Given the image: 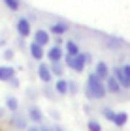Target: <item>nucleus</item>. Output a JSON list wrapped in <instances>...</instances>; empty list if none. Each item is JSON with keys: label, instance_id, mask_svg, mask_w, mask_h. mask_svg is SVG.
Segmentation results:
<instances>
[{"label": "nucleus", "instance_id": "f257e3e1", "mask_svg": "<svg viewBox=\"0 0 130 131\" xmlns=\"http://www.w3.org/2000/svg\"><path fill=\"white\" fill-rule=\"evenodd\" d=\"M106 94H108V90H106V82L100 81L96 75L89 73L87 81H85V96L89 101H96V99H104Z\"/></svg>", "mask_w": 130, "mask_h": 131}, {"label": "nucleus", "instance_id": "f03ea898", "mask_svg": "<svg viewBox=\"0 0 130 131\" xmlns=\"http://www.w3.org/2000/svg\"><path fill=\"white\" fill-rule=\"evenodd\" d=\"M92 60V54L91 52H81L79 56H64V66L66 68H70L72 71H75V73H81V71H85V66Z\"/></svg>", "mask_w": 130, "mask_h": 131}, {"label": "nucleus", "instance_id": "7ed1b4c3", "mask_svg": "<svg viewBox=\"0 0 130 131\" xmlns=\"http://www.w3.org/2000/svg\"><path fill=\"white\" fill-rule=\"evenodd\" d=\"M15 30H17V34H19L21 38H28V36H32V28H30V21H28V17H19V19H17Z\"/></svg>", "mask_w": 130, "mask_h": 131}, {"label": "nucleus", "instance_id": "20e7f679", "mask_svg": "<svg viewBox=\"0 0 130 131\" xmlns=\"http://www.w3.org/2000/svg\"><path fill=\"white\" fill-rule=\"evenodd\" d=\"M10 126L13 127V129H17V131H23V129L27 131L28 120H27L25 114H21V112H13V114H11V118H10Z\"/></svg>", "mask_w": 130, "mask_h": 131}, {"label": "nucleus", "instance_id": "39448f33", "mask_svg": "<svg viewBox=\"0 0 130 131\" xmlns=\"http://www.w3.org/2000/svg\"><path fill=\"white\" fill-rule=\"evenodd\" d=\"M111 75L115 77L117 81H119V84L123 88H130V77L125 73V69H123V66H113V69H111Z\"/></svg>", "mask_w": 130, "mask_h": 131}, {"label": "nucleus", "instance_id": "423d86ee", "mask_svg": "<svg viewBox=\"0 0 130 131\" xmlns=\"http://www.w3.org/2000/svg\"><path fill=\"white\" fill-rule=\"evenodd\" d=\"M36 73H38V79L44 82V84H51V81H53V73H51V68H49V64H38V68H36Z\"/></svg>", "mask_w": 130, "mask_h": 131}, {"label": "nucleus", "instance_id": "0eeeda50", "mask_svg": "<svg viewBox=\"0 0 130 131\" xmlns=\"http://www.w3.org/2000/svg\"><path fill=\"white\" fill-rule=\"evenodd\" d=\"M27 118L32 124H38V126H40V124L44 122V112H42V109H40L38 105H30L27 109Z\"/></svg>", "mask_w": 130, "mask_h": 131}, {"label": "nucleus", "instance_id": "6e6552de", "mask_svg": "<svg viewBox=\"0 0 130 131\" xmlns=\"http://www.w3.org/2000/svg\"><path fill=\"white\" fill-rule=\"evenodd\" d=\"M102 41H104V45H106L108 51H119L121 47H125V39L117 38V36H106Z\"/></svg>", "mask_w": 130, "mask_h": 131}, {"label": "nucleus", "instance_id": "1a4fd4ad", "mask_svg": "<svg viewBox=\"0 0 130 131\" xmlns=\"http://www.w3.org/2000/svg\"><path fill=\"white\" fill-rule=\"evenodd\" d=\"M32 41H36L38 45H42V47H47L49 45V41H51V34L47 32V30H44V28H38L36 32L32 34Z\"/></svg>", "mask_w": 130, "mask_h": 131}, {"label": "nucleus", "instance_id": "9d476101", "mask_svg": "<svg viewBox=\"0 0 130 131\" xmlns=\"http://www.w3.org/2000/svg\"><path fill=\"white\" fill-rule=\"evenodd\" d=\"M45 56L49 58V62H62V58H64V49L60 45H53L49 51L45 52Z\"/></svg>", "mask_w": 130, "mask_h": 131}, {"label": "nucleus", "instance_id": "9b49d317", "mask_svg": "<svg viewBox=\"0 0 130 131\" xmlns=\"http://www.w3.org/2000/svg\"><path fill=\"white\" fill-rule=\"evenodd\" d=\"M28 54H30L34 60L42 62V60H44V56H45V51H44V47H42V45H38V43H36V41H30V43H28Z\"/></svg>", "mask_w": 130, "mask_h": 131}, {"label": "nucleus", "instance_id": "f8f14e48", "mask_svg": "<svg viewBox=\"0 0 130 131\" xmlns=\"http://www.w3.org/2000/svg\"><path fill=\"white\" fill-rule=\"evenodd\" d=\"M94 75H96L100 81H104V82H106V79H108V77L111 75V69H109V66L106 64L104 60L96 62V69H94Z\"/></svg>", "mask_w": 130, "mask_h": 131}, {"label": "nucleus", "instance_id": "ddd939ff", "mask_svg": "<svg viewBox=\"0 0 130 131\" xmlns=\"http://www.w3.org/2000/svg\"><path fill=\"white\" fill-rule=\"evenodd\" d=\"M68 28H70L68 23H64V21H57V23H53V25L49 26V32H51V34H55L57 38H60L62 34H66V32H68Z\"/></svg>", "mask_w": 130, "mask_h": 131}, {"label": "nucleus", "instance_id": "4468645a", "mask_svg": "<svg viewBox=\"0 0 130 131\" xmlns=\"http://www.w3.org/2000/svg\"><path fill=\"white\" fill-rule=\"evenodd\" d=\"M106 90H108V92H111V94H121L123 86L119 84V81H117L113 75H109L108 79H106Z\"/></svg>", "mask_w": 130, "mask_h": 131}, {"label": "nucleus", "instance_id": "2eb2a0df", "mask_svg": "<svg viewBox=\"0 0 130 131\" xmlns=\"http://www.w3.org/2000/svg\"><path fill=\"white\" fill-rule=\"evenodd\" d=\"M64 51H66V54L68 56H79L81 54V49H79V45H77V41H74V39H70L64 43Z\"/></svg>", "mask_w": 130, "mask_h": 131}, {"label": "nucleus", "instance_id": "dca6fc26", "mask_svg": "<svg viewBox=\"0 0 130 131\" xmlns=\"http://www.w3.org/2000/svg\"><path fill=\"white\" fill-rule=\"evenodd\" d=\"M13 77H15V69L11 66H0V81L2 82H8Z\"/></svg>", "mask_w": 130, "mask_h": 131}, {"label": "nucleus", "instance_id": "f3484780", "mask_svg": "<svg viewBox=\"0 0 130 131\" xmlns=\"http://www.w3.org/2000/svg\"><path fill=\"white\" fill-rule=\"evenodd\" d=\"M53 86H55V92L58 94V96H68V94H70L68 92V81L66 79H57Z\"/></svg>", "mask_w": 130, "mask_h": 131}, {"label": "nucleus", "instance_id": "a211bd4d", "mask_svg": "<svg viewBox=\"0 0 130 131\" xmlns=\"http://www.w3.org/2000/svg\"><path fill=\"white\" fill-rule=\"evenodd\" d=\"M49 68H51V73H53V77L64 79V69H66V66H64L62 62H53V64H49Z\"/></svg>", "mask_w": 130, "mask_h": 131}, {"label": "nucleus", "instance_id": "6ab92c4d", "mask_svg": "<svg viewBox=\"0 0 130 131\" xmlns=\"http://www.w3.org/2000/svg\"><path fill=\"white\" fill-rule=\"evenodd\" d=\"M6 111H10L11 114L13 112H19V99L15 96H8L6 97Z\"/></svg>", "mask_w": 130, "mask_h": 131}, {"label": "nucleus", "instance_id": "aec40b11", "mask_svg": "<svg viewBox=\"0 0 130 131\" xmlns=\"http://www.w3.org/2000/svg\"><path fill=\"white\" fill-rule=\"evenodd\" d=\"M126 122H128V114L125 111H121V112H117V114H115V120H113L115 127H125Z\"/></svg>", "mask_w": 130, "mask_h": 131}, {"label": "nucleus", "instance_id": "412c9836", "mask_svg": "<svg viewBox=\"0 0 130 131\" xmlns=\"http://www.w3.org/2000/svg\"><path fill=\"white\" fill-rule=\"evenodd\" d=\"M100 114H102V116L106 118V120H109L111 124H113V120H115V114H117V112H115L113 109H111V107H102V109H100Z\"/></svg>", "mask_w": 130, "mask_h": 131}, {"label": "nucleus", "instance_id": "4be33fe9", "mask_svg": "<svg viewBox=\"0 0 130 131\" xmlns=\"http://www.w3.org/2000/svg\"><path fill=\"white\" fill-rule=\"evenodd\" d=\"M2 2L6 4V8L11 9V11H17V9L21 8V2H19V0H2Z\"/></svg>", "mask_w": 130, "mask_h": 131}, {"label": "nucleus", "instance_id": "5701e85b", "mask_svg": "<svg viewBox=\"0 0 130 131\" xmlns=\"http://www.w3.org/2000/svg\"><path fill=\"white\" fill-rule=\"evenodd\" d=\"M53 90H55V86H49V84H44V90H42V94H44V96L47 97V99H51V101H55L57 97L55 96H53Z\"/></svg>", "mask_w": 130, "mask_h": 131}, {"label": "nucleus", "instance_id": "b1692460", "mask_svg": "<svg viewBox=\"0 0 130 131\" xmlns=\"http://www.w3.org/2000/svg\"><path fill=\"white\" fill-rule=\"evenodd\" d=\"M87 129L89 131H102V126H100L98 120H89L87 122Z\"/></svg>", "mask_w": 130, "mask_h": 131}, {"label": "nucleus", "instance_id": "393cba45", "mask_svg": "<svg viewBox=\"0 0 130 131\" xmlns=\"http://www.w3.org/2000/svg\"><path fill=\"white\" fill-rule=\"evenodd\" d=\"M77 82H75V81H68V92L70 94H72V96H75V94H77Z\"/></svg>", "mask_w": 130, "mask_h": 131}, {"label": "nucleus", "instance_id": "a878e982", "mask_svg": "<svg viewBox=\"0 0 130 131\" xmlns=\"http://www.w3.org/2000/svg\"><path fill=\"white\" fill-rule=\"evenodd\" d=\"M13 54H15V51H13V49H4V52H2L4 60H11V58H13Z\"/></svg>", "mask_w": 130, "mask_h": 131}, {"label": "nucleus", "instance_id": "bb28decb", "mask_svg": "<svg viewBox=\"0 0 130 131\" xmlns=\"http://www.w3.org/2000/svg\"><path fill=\"white\" fill-rule=\"evenodd\" d=\"M8 84H10L11 88H19L21 82H19V79H17V77H13V79H10V81H8Z\"/></svg>", "mask_w": 130, "mask_h": 131}, {"label": "nucleus", "instance_id": "cd10ccee", "mask_svg": "<svg viewBox=\"0 0 130 131\" xmlns=\"http://www.w3.org/2000/svg\"><path fill=\"white\" fill-rule=\"evenodd\" d=\"M38 127H40V131H55V129H53L51 126H47V124H40Z\"/></svg>", "mask_w": 130, "mask_h": 131}, {"label": "nucleus", "instance_id": "c85d7f7f", "mask_svg": "<svg viewBox=\"0 0 130 131\" xmlns=\"http://www.w3.org/2000/svg\"><path fill=\"white\" fill-rule=\"evenodd\" d=\"M49 114H51V118H53V120H55V122L58 124V120H60V114H58V112H57V111H51V112H49Z\"/></svg>", "mask_w": 130, "mask_h": 131}, {"label": "nucleus", "instance_id": "c756f323", "mask_svg": "<svg viewBox=\"0 0 130 131\" xmlns=\"http://www.w3.org/2000/svg\"><path fill=\"white\" fill-rule=\"evenodd\" d=\"M53 129H55V131H66V129L60 126V124H55V126H53Z\"/></svg>", "mask_w": 130, "mask_h": 131}, {"label": "nucleus", "instance_id": "7c9ffc66", "mask_svg": "<svg viewBox=\"0 0 130 131\" xmlns=\"http://www.w3.org/2000/svg\"><path fill=\"white\" fill-rule=\"evenodd\" d=\"M123 69H125V73L130 77V64H125V66H123Z\"/></svg>", "mask_w": 130, "mask_h": 131}, {"label": "nucleus", "instance_id": "2f4dec72", "mask_svg": "<svg viewBox=\"0 0 130 131\" xmlns=\"http://www.w3.org/2000/svg\"><path fill=\"white\" fill-rule=\"evenodd\" d=\"M27 131H40V127H38V126H28Z\"/></svg>", "mask_w": 130, "mask_h": 131}, {"label": "nucleus", "instance_id": "473e14b6", "mask_svg": "<svg viewBox=\"0 0 130 131\" xmlns=\"http://www.w3.org/2000/svg\"><path fill=\"white\" fill-rule=\"evenodd\" d=\"M6 116V107H0V118Z\"/></svg>", "mask_w": 130, "mask_h": 131}]
</instances>
